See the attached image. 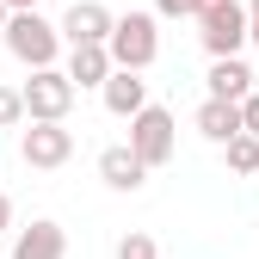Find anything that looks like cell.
<instances>
[{
  "mask_svg": "<svg viewBox=\"0 0 259 259\" xmlns=\"http://www.w3.org/2000/svg\"><path fill=\"white\" fill-rule=\"evenodd\" d=\"M19 123H25V93L0 87V130H19Z\"/></svg>",
  "mask_w": 259,
  "mask_h": 259,
  "instance_id": "obj_16",
  "label": "cell"
},
{
  "mask_svg": "<svg viewBox=\"0 0 259 259\" xmlns=\"http://www.w3.org/2000/svg\"><path fill=\"white\" fill-rule=\"evenodd\" d=\"M198 136H204V142H216V148H229L235 136H247L241 105H229V99H204V105H198Z\"/></svg>",
  "mask_w": 259,
  "mask_h": 259,
  "instance_id": "obj_11",
  "label": "cell"
},
{
  "mask_svg": "<svg viewBox=\"0 0 259 259\" xmlns=\"http://www.w3.org/2000/svg\"><path fill=\"white\" fill-rule=\"evenodd\" d=\"M7 7H13V13H37V0H7Z\"/></svg>",
  "mask_w": 259,
  "mask_h": 259,
  "instance_id": "obj_23",
  "label": "cell"
},
{
  "mask_svg": "<svg viewBox=\"0 0 259 259\" xmlns=\"http://www.w3.org/2000/svg\"><path fill=\"white\" fill-rule=\"evenodd\" d=\"M105 50H111V62H117V68H130V74H142L148 62L160 56V31H154V13H123Z\"/></svg>",
  "mask_w": 259,
  "mask_h": 259,
  "instance_id": "obj_4",
  "label": "cell"
},
{
  "mask_svg": "<svg viewBox=\"0 0 259 259\" xmlns=\"http://www.w3.org/2000/svg\"><path fill=\"white\" fill-rule=\"evenodd\" d=\"M117 31V13L105 7V0H74L68 13H62V44L80 50V44H111Z\"/></svg>",
  "mask_w": 259,
  "mask_h": 259,
  "instance_id": "obj_7",
  "label": "cell"
},
{
  "mask_svg": "<svg viewBox=\"0 0 259 259\" xmlns=\"http://www.w3.org/2000/svg\"><path fill=\"white\" fill-rule=\"evenodd\" d=\"M222 0H191V19H204V13H216Z\"/></svg>",
  "mask_w": 259,
  "mask_h": 259,
  "instance_id": "obj_20",
  "label": "cell"
},
{
  "mask_svg": "<svg viewBox=\"0 0 259 259\" xmlns=\"http://www.w3.org/2000/svg\"><path fill=\"white\" fill-rule=\"evenodd\" d=\"M7 229H13V198L0 191V235H7Z\"/></svg>",
  "mask_w": 259,
  "mask_h": 259,
  "instance_id": "obj_19",
  "label": "cell"
},
{
  "mask_svg": "<svg viewBox=\"0 0 259 259\" xmlns=\"http://www.w3.org/2000/svg\"><path fill=\"white\" fill-rule=\"evenodd\" d=\"M7 25H13V7H7V0H0V37H7Z\"/></svg>",
  "mask_w": 259,
  "mask_h": 259,
  "instance_id": "obj_22",
  "label": "cell"
},
{
  "mask_svg": "<svg viewBox=\"0 0 259 259\" xmlns=\"http://www.w3.org/2000/svg\"><path fill=\"white\" fill-rule=\"evenodd\" d=\"M198 44L210 50V62L241 56V44H253V19H247V7H241V0H222L216 13H204V19H198Z\"/></svg>",
  "mask_w": 259,
  "mask_h": 259,
  "instance_id": "obj_3",
  "label": "cell"
},
{
  "mask_svg": "<svg viewBox=\"0 0 259 259\" xmlns=\"http://www.w3.org/2000/svg\"><path fill=\"white\" fill-rule=\"evenodd\" d=\"M222 154H229V173H241V179H253V173H259V136H235Z\"/></svg>",
  "mask_w": 259,
  "mask_h": 259,
  "instance_id": "obj_14",
  "label": "cell"
},
{
  "mask_svg": "<svg viewBox=\"0 0 259 259\" xmlns=\"http://www.w3.org/2000/svg\"><path fill=\"white\" fill-rule=\"evenodd\" d=\"M154 13H160V19H185V13H191V0H154Z\"/></svg>",
  "mask_w": 259,
  "mask_h": 259,
  "instance_id": "obj_17",
  "label": "cell"
},
{
  "mask_svg": "<svg viewBox=\"0 0 259 259\" xmlns=\"http://www.w3.org/2000/svg\"><path fill=\"white\" fill-rule=\"evenodd\" d=\"M68 154H74V130L68 123H31V130H19V160L25 167L56 173V167H68Z\"/></svg>",
  "mask_w": 259,
  "mask_h": 259,
  "instance_id": "obj_6",
  "label": "cell"
},
{
  "mask_svg": "<svg viewBox=\"0 0 259 259\" xmlns=\"http://www.w3.org/2000/svg\"><path fill=\"white\" fill-rule=\"evenodd\" d=\"M19 93H25V117H31V123H68L80 87L68 80V68H37Z\"/></svg>",
  "mask_w": 259,
  "mask_h": 259,
  "instance_id": "obj_2",
  "label": "cell"
},
{
  "mask_svg": "<svg viewBox=\"0 0 259 259\" xmlns=\"http://www.w3.org/2000/svg\"><path fill=\"white\" fill-rule=\"evenodd\" d=\"M247 19H253V50H259V0H247Z\"/></svg>",
  "mask_w": 259,
  "mask_h": 259,
  "instance_id": "obj_21",
  "label": "cell"
},
{
  "mask_svg": "<svg viewBox=\"0 0 259 259\" xmlns=\"http://www.w3.org/2000/svg\"><path fill=\"white\" fill-rule=\"evenodd\" d=\"M13 259H68V235H62V222L37 216L31 229L13 235Z\"/></svg>",
  "mask_w": 259,
  "mask_h": 259,
  "instance_id": "obj_8",
  "label": "cell"
},
{
  "mask_svg": "<svg viewBox=\"0 0 259 259\" xmlns=\"http://www.w3.org/2000/svg\"><path fill=\"white\" fill-rule=\"evenodd\" d=\"M204 87H210V99H229V105H247L253 99V68L241 56H229V62H210V74H204Z\"/></svg>",
  "mask_w": 259,
  "mask_h": 259,
  "instance_id": "obj_9",
  "label": "cell"
},
{
  "mask_svg": "<svg viewBox=\"0 0 259 259\" xmlns=\"http://www.w3.org/2000/svg\"><path fill=\"white\" fill-rule=\"evenodd\" d=\"M99 99H105L111 117H142V111H148V80H142V74H130V68H117V74L105 80Z\"/></svg>",
  "mask_w": 259,
  "mask_h": 259,
  "instance_id": "obj_12",
  "label": "cell"
},
{
  "mask_svg": "<svg viewBox=\"0 0 259 259\" xmlns=\"http://www.w3.org/2000/svg\"><path fill=\"white\" fill-rule=\"evenodd\" d=\"M117 259H160V247H154V235H142V229H130V235L117 241Z\"/></svg>",
  "mask_w": 259,
  "mask_h": 259,
  "instance_id": "obj_15",
  "label": "cell"
},
{
  "mask_svg": "<svg viewBox=\"0 0 259 259\" xmlns=\"http://www.w3.org/2000/svg\"><path fill=\"white\" fill-rule=\"evenodd\" d=\"M7 50H13V62H25L31 74H37V68H56L62 25H50L44 13H13V25H7Z\"/></svg>",
  "mask_w": 259,
  "mask_h": 259,
  "instance_id": "obj_1",
  "label": "cell"
},
{
  "mask_svg": "<svg viewBox=\"0 0 259 259\" xmlns=\"http://www.w3.org/2000/svg\"><path fill=\"white\" fill-rule=\"evenodd\" d=\"M99 179H105L111 191H142V185H148V167L136 160L130 142H111V148L99 154Z\"/></svg>",
  "mask_w": 259,
  "mask_h": 259,
  "instance_id": "obj_10",
  "label": "cell"
},
{
  "mask_svg": "<svg viewBox=\"0 0 259 259\" xmlns=\"http://www.w3.org/2000/svg\"><path fill=\"white\" fill-rule=\"evenodd\" d=\"M130 148H136V160L154 173V167H167L173 148H179V130H173V111L167 105H148L142 117H130Z\"/></svg>",
  "mask_w": 259,
  "mask_h": 259,
  "instance_id": "obj_5",
  "label": "cell"
},
{
  "mask_svg": "<svg viewBox=\"0 0 259 259\" xmlns=\"http://www.w3.org/2000/svg\"><path fill=\"white\" fill-rule=\"evenodd\" d=\"M241 123H247V136H259V93H253V99L241 105Z\"/></svg>",
  "mask_w": 259,
  "mask_h": 259,
  "instance_id": "obj_18",
  "label": "cell"
},
{
  "mask_svg": "<svg viewBox=\"0 0 259 259\" xmlns=\"http://www.w3.org/2000/svg\"><path fill=\"white\" fill-rule=\"evenodd\" d=\"M111 74H117V62H111L105 44H80V50H68V80H74V87H99V93H105Z\"/></svg>",
  "mask_w": 259,
  "mask_h": 259,
  "instance_id": "obj_13",
  "label": "cell"
}]
</instances>
